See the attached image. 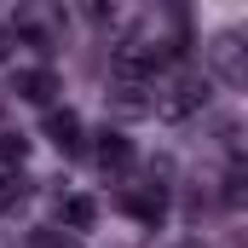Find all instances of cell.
I'll list each match as a JSON object with an SVG mask.
<instances>
[{
  "label": "cell",
  "mask_w": 248,
  "mask_h": 248,
  "mask_svg": "<svg viewBox=\"0 0 248 248\" xmlns=\"http://www.w3.org/2000/svg\"><path fill=\"white\" fill-rule=\"evenodd\" d=\"M208 98H214V81H208L202 69H179V75H168V81L150 93V110H156L162 122H190V116L208 110Z\"/></svg>",
  "instance_id": "obj_1"
},
{
  "label": "cell",
  "mask_w": 248,
  "mask_h": 248,
  "mask_svg": "<svg viewBox=\"0 0 248 248\" xmlns=\"http://www.w3.org/2000/svg\"><path fill=\"white\" fill-rule=\"evenodd\" d=\"M168 41H156V35H127L116 41V52H110V69H116V81H139V87H150V75L168 63Z\"/></svg>",
  "instance_id": "obj_2"
},
{
  "label": "cell",
  "mask_w": 248,
  "mask_h": 248,
  "mask_svg": "<svg viewBox=\"0 0 248 248\" xmlns=\"http://www.w3.org/2000/svg\"><path fill=\"white\" fill-rule=\"evenodd\" d=\"M12 93H17L23 104H46V110H52L58 69H52V63H29V69H17V75H12Z\"/></svg>",
  "instance_id": "obj_3"
},
{
  "label": "cell",
  "mask_w": 248,
  "mask_h": 248,
  "mask_svg": "<svg viewBox=\"0 0 248 248\" xmlns=\"http://www.w3.org/2000/svg\"><path fill=\"white\" fill-rule=\"evenodd\" d=\"M122 208L133 214V219H144V225H162L168 196H162V185H139V190H122Z\"/></svg>",
  "instance_id": "obj_4"
},
{
  "label": "cell",
  "mask_w": 248,
  "mask_h": 248,
  "mask_svg": "<svg viewBox=\"0 0 248 248\" xmlns=\"http://www.w3.org/2000/svg\"><path fill=\"white\" fill-rule=\"evenodd\" d=\"M46 139L58 144L63 156H81V144H87L81 139V116L75 110H46Z\"/></svg>",
  "instance_id": "obj_5"
},
{
  "label": "cell",
  "mask_w": 248,
  "mask_h": 248,
  "mask_svg": "<svg viewBox=\"0 0 248 248\" xmlns=\"http://www.w3.org/2000/svg\"><path fill=\"white\" fill-rule=\"evenodd\" d=\"M93 162H98L104 173H127V168H133V144H127L122 133H110V127H104V133H98V144H93Z\"/></svg>",
  "instance_id": "obj_6"
},
{
  "label": "cell",
  "mask_w": 248,
  "mask_h": 248,
  "mask_svg": "<svg viewBox=\"0 0 248 248\" xmlns=\"http://www.w3.org/2000/svg\"><path fill=\"white\" fill-rule=\"evenodd\" d=\"M104 98L116 116H150V87H139V81H110Z\"/></svg>",
  "instance_id": "obj_7"
},
{
  "label": "cell",
  "mask_w": 248,
  "mask_h": 248,
  "mask_svg": "<svg viewBox=\"0 0 248 248\" xmlns=\"http://www.w3.org/2000/svg\"><path fill=\"white\" fill-rule=\"evenodd\" d=\"M93 219H98V202L93 196H58V231H93Z\"/></svg>",
  "instance_id": "obj_8"
},
{
  "label": "cell",
  "mask_w": 248,
  "mask_h": 248,
  "mask_svg": "<svg viewBox=\"0 0 248 248\" xmlns=\"http://www.w3.org/2000/svg\"><path fill=\"white\" fill-rule=\"evenodd\" d=\"M214 63H219V75H225L231 87L243 81V58H237V35H219V41H214Z\"/></svg>",
  "instance_id": "obj_9"
},
{
  "label": "cell",
  "mask_w": 248,
  "mask_h": 248,
  "mask_svg": "<svg viewBox=\"0 0 248 248\" xmlns=\"http://www.w3.org/2000/svg\"><path fill=\"white\" fill-rule=\"evenodd\" d=\"M23 156H29V139L23 133H0V168L6 173H23Z\"/></svg>",
  "instance_id": "obj_10"
},
{
  "label": "cell",
  "mask_w": 248,
  "mask_h": 248,
  "mask_svg": "<svg viewBox=\"0 0 248 248\" xmlns=\"http://www.w3.org/2000/svg\"><path fill=\"white\" fill-rule=\"evenodd\" d=\"M29 248H81V237H69L58 225H41V231H29Z\"/></svg>",
  "instance_id": "obj_11"
},
{
  "label": "cell",
  "mask_w": 248,
  "mask_h": 248,
  "mask_svg": "<svg viewBox=\"0 0 248 248\" xmlns=\"http://www.w3.org/2000/svg\"><path fill=\"white\" fill-rule=\"evenodd\" d=\"M17 202H23V173H6L0 168V214H12Z\"/></svg>",
  "instance_id": "obj_12"
},
{
  "label": "cell",
  "mask_w": 248,
  "mask_h": 248,
  "mask_svg": "<svg viewBox=\"0 0 248 248\" xmlns=\"http://www.w3.org/2000/svg\"><path fill=\"white\" fill-rule=\"evenodd\" d=\"M12 41H17V35H12V29H0V63L12 58Z\"/></svg>",
  "instance_id": "obj_13"
}]
</instances>
